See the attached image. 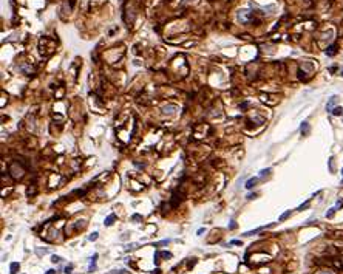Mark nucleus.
<instances>
[{
  "instance_id": "nucleus-1",
  "label": "nucleus",
  "mask_w": 343,
  "mask_h": 274,
  "mask_svg": "<svg viewBox=\"0 0 343 274\" xmlns=\"http://www.w3.org/2000/svg\"><path fill=\"white\" fill-rule=\"evenodd\" d=\"M335 102H337V96H332V98H329V101H328V104H326V110L331 113L332 109H334V105H335Z\"/></svg>"
},
{
  "instance_id": "nucleus-2",
  "label": "nucleus",
  "mask_w": 343,
  "mask_h": 274,
  "mask_svg": "<svg viewBox=\"0 0 343 274\" xmlns=\"http://www.w3.org/2000/svg\"><path fill=\"white\" fill-rule=\"evenodd\" d=\"M97 257H99V254L96 253V254H93L91 260H90V273H93L94 269H96V260H97Z\"/></svg>"
},
{
  "instance_id": "nucleus-3",
  "label": "nucleus",
  "mask_w": 343,
  "mask_h": 274,
  "mask_svg": "<svg viewBox=\"0 0 343 274\" xmlns=\"http://www.w3.org/2000/svg\"><path fill=\"white\" fill-rule=\"evenodd\" d=\"M257 181H258V178H257V177H252V178H249V180H247V181H246V189H252V187H254L255 185H257Z\"/></svg>"
},
{
  "instance_id": "nucleus-4",
  "label": "nucleus",
  "mask_w": 343,
  "mask_h": 274,
  "mask_svg": "<svg viewBox=\"0 0 343 274\" xmlns=\"http://www.w3.org/2000/svg\"><path fill=\"white\" fill-rule=\"evenodd\" d=\"M19 269H20V265L17 263V262H12V263L10 265V273H11V274H17V273H19Z\"/></svg>"
},
{
  "instance_id": "nucleus-5",
  "label": "nucleus",
  "mask_w": 343,
  "mask_h": 274,
  "mask_svg": "<svg viewBox=\"0 0 343 274\" xmlns=\"http://www.w3.org/2000/svg\"><path fill=\"white\" fill-rule=\"evenodd\" d=\"M300 132H301V135H308V132H309V123H308V121L301 123V125H300Z\"/></svg>"
},
{
  "instance_id": "nucleus-6",
  "label": "nucleus",
  "mask_w": 343,
  "mask_h": 274,
  "mask_svg": "<svg viewBox=\"0 0 343 274\" xmlns=\"http://www.w3.org/2000/svg\"><path fill=\"white\" fill-rule=\"evenodd\" d=\"M270 226H274V223L272 224H269V228ZM264 228L266 226H261V228H257V229H254V231H249V232H244V234H243V235H244V237H249V235H254V234H257V232H260V231H263L264 229Z\"/></svg>"
},
{
  "instance_id": "nucleus-7",
  "label": "nucleus",
  "mask_w": 343,
  "mask_h": 274,
  "mask_svg": "<svg viewBox=\"0 0 343 274\" xmlns=\"http://www.w3.org/2000/svg\"><path fill=\"white\" fill-rule=\"evenodd\" d=\"M115 218H116V215H115V214L108 215V217L105 218V222H104V224H105V226H111L113 222H115Z\"/></svg>"
},
{
  "instance_id": "nucleus-8",
  "label": "nucleus",
  "mask_w": 343,
  "mask_h": 274,
  "mask_svg": "<svg viewBox=\"0 0 343 274\" xmlns=\"http://www.w3.org/2000/svg\"><path fill=\"white\" fill-rule=\"evenodd\" d=\"M331 113H332L334 116H340V115L343 113V109H342V107H334Z\"/></svg>"
},
{
  "instance_id": "nucleus-9",
  "label": "nucleus",
  "mask_w": 343,
  "mask_h": 274,
  "mask_svg": "<svg viewBox=\"0 0 343 274\" xmlns=\"http://www.w3.org/2000/svg\"><path fill=\"white\" fill-rule=\"evenodd\" d=\"M338 206H340V201L337 203V206H335V208H331V209L328 211V212H326V217H328V218H331V217H332V215H334V212L337 211V208H338Z\"/></svg>"
},
{
  "instance_id": "nucleus-10",
  "label": "nucleus",
  "mask_w": 343,
  "mask_h": 274,
  "mask_svg": "<svg viewBox=\"0 0 343 274\" xmlns=\"http://www.w3.org/2000/svg\"><path fill=\"white\" fill-rule=\"evenodd\" d=\"M161 257H162L161 253H159V251H156V253H155V257H153V262H155V265H158V263L161 262V260H159Z\"/></svg>"
},
{
  "instance_id": "nucleus-11",
  "label": "nucleus",
  "mask_w": 343,
  "mask_h": 274,
  "mask_svg": "<svg viewBox=\"0 0 343 274\" xmlns=\"http://www.w3.org/2000/svg\"><path fill=\"white\" fill-rule=\"evenodd\" d=\"M133 249H138V243H132V245H127V246H125V253L133 251Z\"/></svg>"
},
{
  "instance_id": "nucleus-12",
  "label": "nucleus",
  "mask_w": 343,
  "mask_h": 274,
  "mask_svg": "<svg viewBox=\"0 0 343 274\" xmlns=\"http://www.w3.org/2000/svg\"><path fill=\"white\" fill-rule=\"evenodd\" d=\"M326 54L328 56H334V54H335V47H334V45H331V47L326 50Z\"/></svg>"
},
{
  "instance_id": "nucleus-13",
  "label": "nucleus",
  "mask_w": 343,
  "mask_h": 274,
  "mask_svg": "<svg viewBox=\"0 0 343 274\" xmlns=\"http://www.w3.org/2000/svg\"><path fill=\"white\" fill-rule=\"evenodd\" d=\"M62 260H64V259L59 257V255H51V262H53V263H60Z\"/></svg>"
},
{
  "instance_id": "nucleus-14",
  "label": "nucleus",
  "mask_w": 343,
  "mask_h": 274,
  "mask_svg": "<svg viewBox=\"0 0 343 274\" xmlns=\"http://www.w3.org/2000/svg\"><path fill=\"white\" fill-rule=\"evenodd\" d=\"M73 268H74V265H73V263L67 265V268H65V274H71V271H73Z\"/></svg>"
},
{
  "instance_id": "nucleus-15",
  "label": "nucleus",
  "mask_w": 343,
  "mask_h": 274,
  "mask_svg": "<svg viewBox=\"0 0 343 274\" xmlns=\"http://www.w3.org/2000/svg\"><path fill=\"white\" fill-rule=\"evenodd\" d=\"M289 215H291V211H287V212H284L283 215H280V218H278V220H280V222H283V220H286L287 217H289Z\"/></svg>"
},
{
  "instance_id": "nucleus-16",
  "label": "nucleus",
  "mask_w": 343,
  "mask_h": 274,
  "mask_svg": "<svg viewBox=\"0 0 343 274\" xmlns=\"http://www.w3.org/2000/svg\"><path fill=\"white\" fill-rule=\"evenodd\" d=\"M270 172V169H263V170H260V177H266Z\"/></svg>"
},
{
  "instance_id": "nucleus-17",
  "label": "nucleus",
  "mask_w": 343,
  "mask_h": 274,
  "mask_svg": "<svg viewBox=\"0 0 343 274\" xmlns=\"http://www.w3.org/2000/svg\"><path fill=\"white\" fill-rule=\"evenodd\" d=\"M97 235H99V234H97V232H93V234H91V235H90V237H88V240H90V242H94V240H96V239H97Z\"/></svg>"
},
{
  "instance_id": "nucleus-18",
  "label": "nucleus",
  "mask_w": 343,
  "mask_h": 274,
  "mask_svg": "<svg viewBox=\"0 0 343 274\" xmlns=\"http://www.w3.org/2000/svg\"><path fill=\"white\" fill-rule=\"evenodd\" d=\"M111 274H127V271L125 269H115V271H111Z\"/></svg>"
},
{
  "instance_id": "nucleus-19",
  "label": "nucleus",
  "mask_w": 343,
  "mask_h": 274,
  "mask_svg": "<svg viewBox=\"0 0 343 274\" xmlns=\"http://www.w3.org/2000/svg\"><path fill=\"white\" fill-rule=\"evenodd\" d=\"M161 255H162L164 259H170V257H172V253H167V251H164V253H161Z\"/></svg>"
},
{
  "instance_id": "nucleus-20",
  "label": "nucleus",
  "mask_w": 343,
  "mask_h": 274,
  "mask_svg": "<svg viewBox=\"0 0 343 274\" xmlns=\"http://www.w3.org/2000/svg\"><path fill=\"white\" fill-rule=\"evenodd\" d=\"M132 220H134V222H141L142 217H141V215H138V214H134L133 217H132Z\"/></svg>"
},
{
  "instance_id": "nucleus-21",
  "label": "nucleus",
  "mask_w": 343,
  "mask_h": 274,
  "mask_svg": "<svg viewBox=\"0 0 343 274\" xmlns=\"http://www.w3.org/2000/svg\"><path fill=\"white\" fill-rule=\"evenodd\" d=\"M167 243H170V240L167 239V240H162V242H159V243H156L155 246H161V245H167Z\"/></svg>"
},
{
  "instance_id": "nucleus-22",
  "label": "nucleus",
  "mask_w": 343,
  "mask_h": 274,
  "mask_svg": "<svg viewBox=\"0 0 343 274\" xmlns=\"http://www.w3.org/2000/svg\"><path fill=\"white\" fill-rule=\"evenodd\" d=\"M230 245H241V240H232Z\"/></svg>"
},
{
  "instance_id": "nucleus-23",
  "label": "nucleus",
  "mask_w": 343,
  "mask_h": 274,
  "mask_svg": "<svg viewBox=\"0 0 343 274\" xmlns=\"http://www.w3.org/2000/svg\"><path fill=\"white\" fill-rule=\"evenodd\" d=\"M195 263H196V259H193V262H189V268L195 266Z\"/></svg>"
},
{
  "instance_id": "nucleus-24",
  "label": "nucleus",
  "mask_w": 343,
  "mask_h": 274,
  "mask_svg": "<svg viewBox=\"0 0 343 274\" xmlns=\"http://www.w3.org/2000/svg\"><path fill=\"white\" fill-rule=\"evenodd\" d=\"M235 228H237V223L232 220V222H230V229H235Z\"/></svg>"
},
{
  "instance_id": "nucleus-25",
  "label": "nucleus",
  "mask_w": 343,
  "mask_h": 274,
  "mask_svg": "<svg viewBox=\"0 0 343 274\" xmlns=\"http://www.w3.org/2000/svg\"><path fill=\"white\" fill-rule=\"evenodd\" d=\"M255 197H257L255 194H249V195H247V200H254Z\"/></svg>"
},
{
  "instance_id": "nucleus-26",
  "label": "nucleus",
  "mask_w": 343,
  "mask_h": 274,
  "mask_svg": "<svg viewBox=\"0 0 343 274\" xmlns=\"http://www.w3.org/2000/svg\"><path fill=\"white\" fill-rule=\"evenodd\" d=\"M36 253H37L39 255H42V254H47L48 251H47V249H43V251H36Z\"/></svg>"
},
{
  "instance_id": "nucleus-27",
  "label": "nucleus",
  "mask_w": 343,
  "mask_h": 274,
  "mask_svg": "<svg viewBox=\"0 0 343 274\" xmlns=\"http://www.w3.org/2000/svg\"><path fill=\"white\" fill-rule=\"evenodd\" d=\"M202 232H204V228H200V229H198V232H196V234H198V235H201Z\"/></svg>"
},
{
  "instance_id": "nucleus-28",
  "label": "nucleus",
  "mask_w": 343,
  "mask_h": 274,
  "mask_svg": "<svg viewBox=\"0 0 343 274\" xmlns=\"http://www.w3.org/2000/svg\"><path fill=\"white\" fill-rule=\"evenodd\" d=\"M152 274H161V269H159V268H156V269H155V271H153Z\"/></svg>"
},
{
  "instance_id": "nucleus-29",
  "label": "nucleus",
  "mask_w": 343,
  "mask_h": 274,
  "mask_svg": "<svg viewBox=\"0 0 343 274\" xmlns=\"http://www.w3.org/2000/svg\"><path fill=\"white\" fill-rule=\"evenodd\" d=\"M54 273H56L54 269H48V271H47V274H54Z\"/></svg>"
},
{
  "instance_id": "nucleus-30",
  "label": "nucleus",
  "mask_w": 343,
  "mask_h": 274,
  "mask_svg": "<svg viewBox=\"0 0 343 274\" xmlns=\"http://www.w3.org/2000/svg\"><path fill=\"white\" fill-rule=\"evenodd\" d=\"M320 274H332L331 271H324V273H320Z\"/></svg>"
},
{
  "instance_id": "nucleus-31",
  "label": "nucleus",
  "mask_w": 343,
  "mask_h": 274,
  "mask_svg": "<svg viewBox=\"0 0 343 274\" xmlns=\"http://www.w3.org/2000/svg\"><path fill=\"white\" fill-rule=\"evenodd\" d=\"M340 76H343V70H342V74H340Z\"/></svg>"
},
{
  "instance_id": "nucleus-32",
  "label": "nucleus",
  "mask_w": 343,
  "mask_h": 274,
  "mask_svg": "<svg viewBox=\"0 0 343 274\" xmlns=\"http://www.w3.org/2000/svg\"><path fill=\"white\" fill-rule=\"evenodd\" d=\"M342 175H343V169H342Z\"/></svg>"
}]
</instances>
